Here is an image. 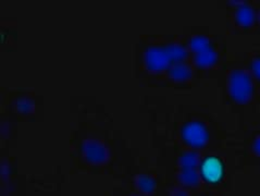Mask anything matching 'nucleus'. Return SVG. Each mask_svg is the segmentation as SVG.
<instances>
[{"mask_svg":"<svg viewBox=\"0 0 260 196\" xmlns=\"http://www.w3.org/2000/svg\"><path fill=\"white\" fill-rule=\"evenodd\" d=\"M228 90L233 101L246 104L254 92V84L250 75L243 69H234L229 74Z\"/></svg>","mask_w":260,"mask_h":196,"instance_id":"nucleus-1","label":"nucleus"},{"mask_svg":"<svg viewBox=\"0 0 260 196\" xmlns=\"http://www.w3.org/2000/svg\"><path fill=\"white\" fill-rule=\"evenodd\" d=\"M81 154L91 165H104L110 159V149L97 139H84L81 143Z\"/></svg>","mask_w":260,"mask_h":196,"instance_id":"nucleus-2","label":"nucleus"},{"mask_svg":"<svg viewBox=\"0 0 260 196\" xmlns=\"http://www.w3.org/2000/svg\"><path fill=\"white\" fill-rule=\"evenodd\" d=\"M143 61L145 68L151 72L168 70L172 64L165 46H158V45H152L145 49Z\"/></svg>","mask_w":260,"mask_h":196,"instance_id":"nucleus-3","label":"nucleus"},{"mask_svg":"<svg viewBox=\"0 0 260 196\" xmlns=\"http://www.w3.org/2000/svg\"><path fill=\"white\" fill-rule=\"evenodd\" d=\"M181 135L183 141L193 147H204L209 140L207 127L200 121H189L185 123L181 130Z\"/></svg>","mask_w":260,"mask_h":196,"instance_id":"nucleus-4","label":"nucleus"},{"mask_svg":"<svg viewBox=\"0 0 260 196\" xmlns=\"http://www.w3.org/2000/svg\"><path fill=\"white\" fill-rule=\"evenodd\" d=\"M224 173L223 164L216 156L207 157L202 162L201 175L209 183H218Z\"/></svg>","mask_w":260,"mask_h":196,"instance_id":"nucleus-5","label":"nucleus"},{"mask_svg":"<svg viewBox=\"0 0 260 196\" xmlns=\"http://www.w3.org/2000/svg\"><path fill=\"white\" fill-rule=\"evenodd\" d=\"M168 75L172 81L175 82H184L189 80L193 75L192 67L184 62L173 63L168 69Z\"/></svg>","mask_w":260,"mask_h":196,"instance_id":"nucleus-6","label":"nucleus"},{"mask_svg":"<svg viewBox=\"0 0 260 196\" xmlns=\"http://www.w3.org/2000/svg\"><path fill=\"white\" fill-rule=\"evenodd\" d=\"M165 48L168 52V56H169L172 64L173 63H179L183 62L188 56V51L184 45L178 42H171L165 45Z\"/></svg>","mask_w":260,"mask_h":196,"instance_id":"nucleus-7","label":"nucleus"},{"mask_svg":"<svg viewBox=\"0 0 260 196\" xmlns=\"http://www.w3.org/2000/svg\"><path fill=\"white\" fill-rule=\"evenodd\" d=\"M255 18V13L253 8L250 6L244 4L235 11V21L236 23L243 27H248L249 25L253 24Z\"/></svg>","mask_w":260,"mask_h":196,"instance_id":"nucleus-8","label":"nucleus"},{"mask_svg":"<svg viewBox=\"0 0 260 196\" xmlns=\"http://www.w3.org/2000/svg\"><path fill=\"white\" fill-rule=\"evenodd\" d=\"M218 57H219V55L216 51V49L211 47L207 50L195 54L194 63L200 68H208L217 62Z\"/></svg>","mask_w":260,"mask_h":196,"instance_id":"nucleus-9","label":"nucleus"},{"mask_svg":"<svg viewBox=\"0 0 260 196\" xmlns=\"http://www.w3.org/2000/svg\"><path fill=\"white\" fill-rule=\"evenodd\" d=\"M188 45H189L190 50L195 52V54H198V52L205 51V50H207L212 47L209 37H207L206 35H203V34L194 35L192 39L189 40Z\"/></svg>","mask_w":260,"mask_h":196,"instance_id":"nucleus-10","label":"nucleus"},{"mask_svg":"<svg viewBox=\"0 0 260 196\" xmlns=\"http://www.w3.org/2000/svg\"><path fill=\"white\" fill-rule=\"evenodd\" d=\"M180 182L187 186H196L200 183V173L194 169H184L179 175Z\"/></svg>","mask_w":260,"mask_h":196,"instance_id":"nucleus-11","label":"nucleus"},{"mask_svg":"<svg viewBox=\"0 0 260 196\" xmlns=\"http://www.w3.org/2000/svg\"><path fill=\"white\" fill-rule=\"evenodd\" d=\"M200 162V155L196 152H186L180 156L179 164L183 169H194Z\"/></svg>","mask_w":260,"mask_h":196,"instance_id":"nucleus-12","label":"nucleus"},{"mask_svg":"<svg viewBox=\"0 0 260 196\" xmlns=\"http://www.w3.org/2000/svg\"><path fill=\"white\" fill-rule=\"evenodd\" d=\"M135 182H136V185L140 187V190L145 193L152 192L156 186L154 179L146 176V175L137 176L135 179Z\"/></svg>","mask_w":260,"mask_h":196,"instance_id":"nucleus-13","label":"nucleus"},{"mask_svg":"<svg viewBox=\"0 0 260 196\" xmlns=\"http://www.w3.org/2000/svg\"><path fill=\"white\" fill-rule=\"evenodd\" d=\"M14 107L15 110L21 112V114H28V112H32L35 104L33 102V100H30L28 97H19L17 101L14 103Z\"/></svg>","mask_w":260,"mask_h":196,"instance_id":"nucleus-14","label":"nucleus"},{"mask_svg":"<svg viewBox=\"0 0 260 196\" xmlns=\"http://www.w3.org/2000/svg\"><path fill=\"white\" fill-rule=\"evenodd\" d=\"M251 70H253V73L260 80V56H257L251 60Z\"/></svg>","mask_w":260,"mask_h":196,"instance_id":"nucleus-15","label":"nucleus"},{"mask_svg":"<svg viewBox=\"0 0 260 196\" xmlns=\"http://www.w3.org/2000/svg\"><path fill=\"white\" fill-rule=\"evenodd\" d=\"M170 196H189V195L184 190H181V188H174V190L171 191Z\"/></svg>","mask_w":260,"mask_h":196,"instance_id":"nucleus-16","label":"nucleus"},{"mask_svg":"<svg viewBox=\"0 0 260 196\" xmlns=\"http://www.w3.org/2000/svg\"><path fill=\"white\" fill-rule=\"evenodd\" d=\"M253 147H254L255 153H256V154H258V155L260 156V135H259V137L255 140Z\"/></svg>","mask_w":260,"mask_h":196,"instance_id":"nucleus-17","label":"nucleus"},{"mask_svg":"<svg viewBox=\"0 0 260 196\" xmlns=\"http://www.w3.org/2000/svg\"><path fill=\"white\" fill-rule=\"evenodd\" d=\"M229 4H230L231 6H238V7H240V6H242V5H244L245 3L244 2H242V0H231V2H229Z\"/></svg>","mask_w":260,"mask_h":196,"instance_id":"nucleus-18","label":"nucleus"},{"mask_svg":"<svg viewBox=\"0 0 260 196\" xmlns=\"http://www.w3.org/2000/svg\"><path fill=\"white\" fill-rule=\"evenodd\" d=\"M128 196H140L139 194H131V195H128Z\"/></svg>","mask_w":260,"mask_h":196,"instance_id":"nucleus-19","label":"nucleus"},{"mask_svg":"<svg viewBox=\"0 0 260 196\" xmlns=\"http://www.w3.org/2000/svg\"><path fill=\"white\" fill-rule=\"evenodd\" d=\"M259 21H260V10H259Z\"/></svg>","mask_w":260,"mask_h":196,"instance_id":"nucleus-20","label":"nucleus"}]
</instances>
